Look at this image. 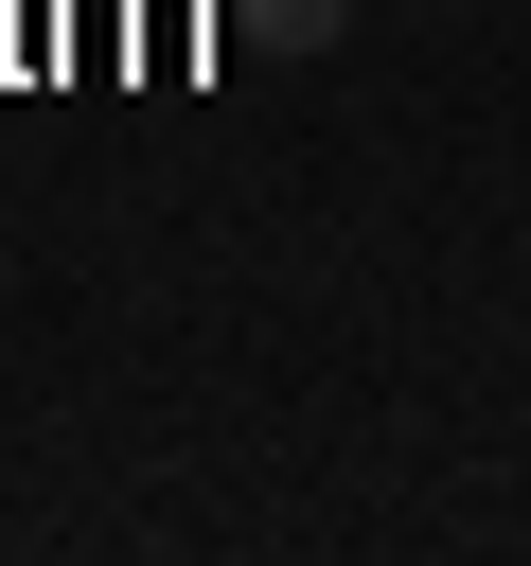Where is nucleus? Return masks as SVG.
Segmentation results:
<instances>
[{
	"mask_svg": "<svg viewBox=\"0 0 531 566\" xmlns=\"http://www.w3.org/2000/svg\"><path fill=\"white\" fill-rule=\"evenodd\" d=\"M230 18H248L266 53H336V35H354V0H230Z\"/></svg>",
	"mask_w": 531,
	"mask_h": 566,
	"instance_id": "obj_1",
	"label": "nucleus"
}]
</instances>
